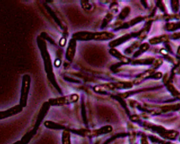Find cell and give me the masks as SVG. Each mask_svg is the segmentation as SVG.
I'll list each match as a JSON object with an SVG mask.
<instances>
[{
  "label": "cell",
  "instance_id": "cell-2",
  "mask_svg": "<svg viewBox=\"0 0 180 144\" xmlns=\"http://www.w3.org/2000/svg\"><path fill=\"white\" fill-rule=\"evenodd\" d=\"M77 99H78V96L77 94H71L61 98L49 99V103L51 106H61V105L73 103L75 101H77Z\"/></svg>",
  "mask_w": 180,
  "mask_h": 144
},
{
  "label": "cell",
  "instance_id": "cell-5",
  "mask_svg": "<svg viewBox=\"0 0 180 144\" xmlns=\"http://www.w3.org/2000/svg\"><path fill=\"white\" fill-rule=\"evenodd\" d=\"M70 135L69 133L67 131H64L63 134V141H64V144H70Z\"/></svg>",
  "mask_w": 180,
  "mask_h": 144
},
{
  "label": "cell",
  "instance_id": "cell-3",
  "mask_svg": "<svg viewBox=\"0 0 180 144\" xmlns=\"http://www.w3.org/2000/svg\"><path fill=\"white\" fill-rule=\"evenodd\" d=\"M22 111H23V107L21 106L20 105H17V106H14L13 108L7 110V111H0V119L16 115V114L21 113Z\"/></svg>",
  "mask_w": 180,
  "mask_h": 144
},
{
  "label": "cell",
  "instance_id": "cell-4",
  "mask_svg": "<svg viewBox=\"0 0 180 144\" xmlns=\"http://www.w3.org/2000/svg\"><path fill=\"white\" fill-rule=\"evenodd\" d=\"M75 45H76L75 41L73 40H70L69 43V46L67 49V54H66L67 58L69 60H71L72 59V58L74 57L75 52Z\"/></svg>",
  "mask_w": 180,
  "mask_h": 144
},
{
  "label": "cell",
  "instance_id": "cell-1",
  "mask_svg": "<svg viewBox=\"0 0 180 144\" xmlns=\"http://www.w3.org/2000/svg\"><path fill=\"white\" fill-rule=\"evenodd\" d=\"M30 87V77L28 75H25L23 77L22 81L21 94L20 99V106L24 108L27 106V101L29 94V90Z\"/></svg>",
  "mask_w": 180,
  "mask_h": 144
}]
</instances>
